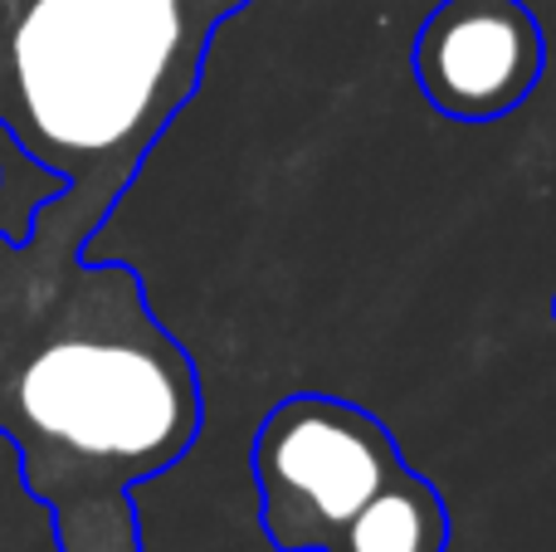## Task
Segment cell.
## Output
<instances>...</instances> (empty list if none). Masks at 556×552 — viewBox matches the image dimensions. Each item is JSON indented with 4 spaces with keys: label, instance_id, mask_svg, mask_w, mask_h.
Masks as SVG:
<instances>
[{
    "label": "cell",
    "instance_id": "obj_2",
    "mask_svg": "<svg viewBox=\"0 0 556 552\" xmlns=\"http://www.w3.org/2000/svg\"><path fill=\"white\" fill-rule=\"evenodd\" d=\"M225 20V0H0V133L64 181L29 235L84 254L195 98Z\"/></svg>",
    "mask_w": 556,
    "mask_h": 552
},
{
    "label": "cell",
    "instance_id": "obj_4",
    "mask_svg": "<svg viewBox=\"0 0 556 552\" xmlns=\"http://www.w3.org/2000/svg\"><path fill=\"white\" fill-rule=\"evenodd\" d=\"M415 84L450 123H498L538 93L547 35L522 0H440L410 49Z\"/></svg>",
    "mask_w": 556,
    "mask_h": 552
},
{
    "label": "cell",
    "instance_id": "obj_3",
    "mask_svg": "<svg viewBox=\"0 0 556 552\" xmlns=\"http://www.w3.org/2000/svg\"><path fill=\"white\" fill-rule=\"evenodd\" d=\"M260 524L278 552H444L450 509L391 426L327 391L283 397L250 446Z\"/></svg>",
    "mask_w": 556,
    "mask_h": 552
},
{
    "label": "cell",
    "instance_id": "obj_5",
    "mask_svg": "<svg viewBox=\"0 0 556 552\" xmlns=\"http://www.w3.org/2000/svg\"><path fill=\"white\" fill-rule=\"evenodd\" d=\"M552 318H556V299H552Z\"/></svg>",
    "mask_w": 556,
    "mask_h": 552
},
{
    "label": "cell",
    "instance_id": "obj_6",
    "mask_svg": "<svg viewBox=\"0 0 556 552\" xmlns=\"http://www.w3.org/2000/svg\"><path fill=\"white\" fill-rule=\"evenodd\" d=\"M0 181H5V166H0Z\"/></svg>",
    "mask_w": 556,
    "mask_h": 552
},
{
    "label": "cell",
    "instance_id": "obj_1",
    "mask_svg": "<svg viewBox=\"0 0 556 552\" xmlns=\"http://www.w3.org/2000/svg\"><path fill=\"white\" fill-rule=\"evenodd\" d=\"M205 421L195 357L123 260L0 235V440L64 552H142L132 489Z\"/></svg>",
    "mask_w": 556,
    "mask_h": 552
}]
</instances>
